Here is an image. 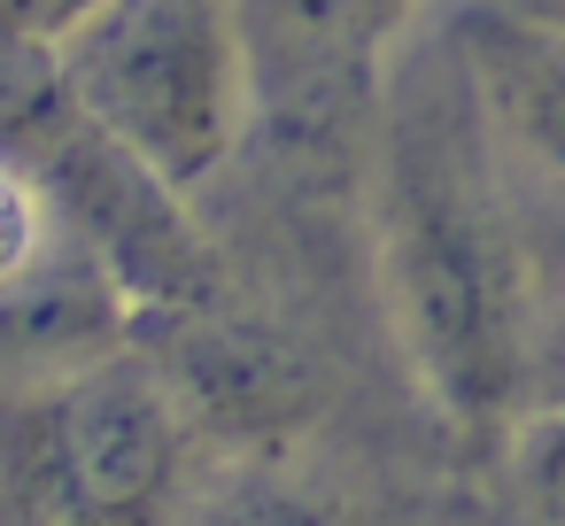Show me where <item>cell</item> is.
<instances>
[{"label":"cell","instance_id":"7","mask_svg":"<svg viewBox=\"0 0 565 526\" xmlns=\"http://www.w3.org/2000/svg\"><path fill=\"white\" fill-rule=\"evenodd\" d=\"M63 233H71V225H63V210L47 202V186H40L17 155H0V294H24V287L47 271V256H55Z\"/></svg>","mask_w":565,"mask_h":526},{"label":"cell","instance_id":"1","mask_svg":"<svg viewBox=\"0 0 565 526\" xmlns=\"http://www.w3.org/2000/svg\"><path fill=\"white\" fill-rule=\"evenodd\" d=\"M372 117V248L395 341L457 433H511L526 410V256L457 40L411 55Z\"/></svg>","mask_w":565,"mask_h":526},{"label":"cell","instance_id":"2","mask_svg":"<svg viewBox=\"0 0 565 526\" xmlns=\"http://www.w3.org/2000/svg\"><path fill=\"white\" fill-rule=\"evenodd\" d=\"M0 155H17L47 202L63 210L71 240L102 256L132 310H194L217 287V264L186 217V194L140 163L63 78L55 55L0 47Z\"/></svg>","mask_w":565,"mask_h":526},{"label":"cell","instance_id":"5","mask_svg":"<svg viewBox=\"0 0 565 526\" xmlns=\"http://www.w3.org/2000/svg\"><path fill=\"white\" fill-rule=\"evenodd\" d=\"M256 109L295 132H341L387 94V63L418 17V0H233Z\"/></svg>","mask_w":565,"mask_h":526},{"label":"cell","instance_id":"10","mask_svg":"<svg viewBox=\"0 0 565 526\" xmlns=\"http://www.w3.org/2000/svg\"><path fill=\"white\" fill-rule=\"evenodd\" d=\"M519 9H542V17H565V0H519Z\"/></svg>","mask_w":565,"mask_h":526},{"label":"cell","instance_id":"9","mask_svg":"<svg viewBox=\"0 0 565 526\" xmlns=\"http://www.w3.org/2000/svg\"><path fill=\"white\" fill-rule=\"evenodd\" d=\"M109 0H0V47H32L55 55L78 24H94Z\"/></svg>","mask_w":565,"mask_h":526},{"label":"cell","instance_id":"3","mask_svg":"<svg viewBox=\"0 0 565 526\" xmlns=\"http://www.w3.org/2000/svg\"><path fill=\"white\" fill-rule=\"evenodd\" d=\"M55 63L71 94L179 194H202L264 117L233 0H109L55 47Z\"/></svg>","mask_w":565,"mask_h":526},{"label":"cell","instance_id":"4","mask_svg":"<svg viewBox=\"0 0 565 526\" xmlns=\"http://www.w3.org/2000/svg\"><path fill=\"white\" fill-rule=\"evenodd\" d=\"M179 402L140 356L0 395V526H156L179 487Z\"/></svg>","mask_w":565,"mask_h":526},{"label":"cell","instance_id":"8","mask_svg":"<svg viewBox=\"0 0 565 526\" xmlns=\"http://www.w3.org/2000/svg\"><path fill=\"white\" fill-rule=\"evenodd\" d=\"M503 457H511V472H519V487L534 503H557L565 511V402L519 410L511 433H503Z\"/></svg>","mask_w":565,"mask_h":526},{"label":"cell","instance_id":"6","mask_svg":"<svg viewBox=\"0 0 565 526\" xmlns=\"http://www.w3.org/2000/svg\"><path fill=\"white\" fill-rule=\"evenodd\" d=\"M449 40L480 86L495 148H511L534 179L565 186V17L480 0L449 24Z\"/></svg>","mask_w":565,"mask_h":526}]
</instances>
